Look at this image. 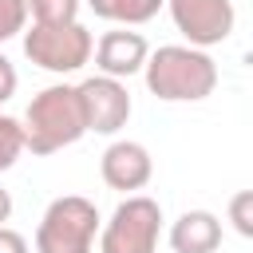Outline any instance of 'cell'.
Segmentation results:
<instances>
[{
	"label": "cell",
	"mask_w": 253,
	"mask_h": 253,
	"mask_svg": "<svg viewBox=\"0 0 253 253\" xmlns=\"http://www.w3.org/2000/svg\"><path fill=\"white\" fill-rule=\"evenodd\" d=\"M146 91L162 103H202L217 91V63L190 43H162L142 63Z\"/></svg>",
	"instance_id": "1"
},
{
	"label": "cell",
	"mask_w": 253,
	"mask_h": 253,
	"mask_svg": "<svg viewBox=\"0 0 253 253\" xmlns=\"http://www.w3.org/2000/svg\"><path fill=\"white\" fill-rule=\"evenodd\" d=\"M20 126H24V150H32L40 158H47L63 146H75L87 134L75 83H51V87L36 91Z\"/></svg>",
	"instance_id": "2"
},
{
	"label": "cell",
	"mask_w": 253,
	"mask_h": 253,
	"mask_svg": "<svg viewBox=\"0 0 253 253\" xmlns=\"http://www.w3.org/2000/svg\"><path fill=\"white\" fill-rule=\"evenodd\" d=\"M99 206L83 194L51 198L36 225V253H95L99 237Z\"/></svg>",
	"instance_id": "3"
},
{
	"label": "cell",
	"mask_w": 253,
	"mask_h": 253,
	"mask_svg": "<svg viewBox=\"0 0 253 253\" xmlns=\"http://www.w3.org/2000/svg\"><path fill=\"white\" fill-rule=\"evenodd\" d=\"M162 206L146 194H126L99 225V253H158Z\"/></svg>",
	"instance_id": "4"
},
{
	"label": "cell",
	"mask_w": 253,
	"mask_h": 253,
	"mask_svg": "<svg viewBox=\"0 0 253 253\" xmlns=\"http://www.w3.org/2000/svg\"><path fill=\"white\" fill-rule=\"evenodd\" d=\"M20 36H24V55L36 67L51 71V75H75L79 67L91 63L95 36L79 20H67V24H32Z\"/></svg>",
	"instance_id": "5"
},
{
	"label": "cell",
	"mask_w": 253,
	"mask_h": 253,
	"mask_svg": "<svg viewBox=\"0 0 253 253\" xmlns=\"http://www.w3.org/2000/svg\"><path fill=\"white\" fill-rule=\"evenodd\" d=\"M174 20V28L182 32V40L190 47H217L233 36L237 28V8L233 0H166L162 4Z\"/></svg>",
	"instance_id": "6"
},
{
	"label": "cell",
	"mask_w": 253,
	"mask_h": 253,
	"mask_svg": "<svg viewBox=\"0 0 253 253\" xmlns=\"http://www.w3.org/2000/svg\"><path fill=\"white\" fill-rule=\"evenodd\" d=\"M79 91V107H83V123H87V134H119L126 123H130V91L123 79H111V75H91L83 83H75Z\"/></svg>",
	"instance_id": "7"
},
{
	"label": "cell",
	"mask_w": 253,
	"mask_h": 253,
	"mask_svg": "<svg viewBox=\"0 0 253 253\" xmlns=\"http://www.w3.org/2000/svg\"><path fill=\"white\" fill-rule=\"evenodd\" d=\"M99 178L119 194H138L154 178V158L134 138H115L99 158Z\"/></svg>",
	"instance_id": "8"
},
{
	"label": "cell",
	"mask_w": 253,
	"mask_h": 253,
	"mask_svg": "<svg viewBox=\"0 0 253 253\" xmlns=\"http://www.w3.org/2000/svg\"><path fill=\"white\" fill-rule=\"evenodd\" d=\"M146 55H150L146 36L134 32V28H119V24L111 32H103L95 40V47H91V59H95L99 75H111V79H123V83L142 71Z\"/></svg>",
	"instance_id": "9"
},
{
	"label": "cell",
	"mask_w": 253,
	"mask_h": 253,
	"mask_svg": "<svg viewBox=\"0 0 253 253\" xmlns=\"http://www.w3.org/2000/svg\"><path fill=\"white\" fill-rule=\"evenodd\" d=\"M166 241L174 253H217L221 249V217L210 210H186L174 217Z\"/></svg>",
	"instance_id": "10"
},
{
	"label": "cell",
	"mask_w": 253,
	"mask_h": 253,
	"mask_svg": "<svg viewBox=\"0 0 253 253\" xmlns=\"http://www.w3.org/2000/svg\"><path fill=\"white\" fill-rule=\"evenodd\" d=\"M166 0H87V8L107 20V24H119V28H138V24H150L158 12H162Z\"/></svg>",
	"instance_id": "11"
},
{
	"label": "cell",
	"mask_w": 253,
	"mask_h": 253,
	"mask_svg": "<svg viewBox=\"0 0 253 253\" xmlns=\"http://www.w3.org/2000/svg\"><path fill=\"white\" fill-rule=\"evenodd\" d=\"M32 24H67L79 20V4L83 0H24Z\"/></svg>",
	"instance_id": "12"
},
{
	"label": "cell",
	"mask_w": 253,
	"mask_h": 253,
	"mask_svg": "<svg viewBox=\"0 0 253 253\" xmlns=\"http://www.w3.org/2000/svg\"><path fill=\"white\" fill-rule=\"evenodd\" d=\"M20 154H24V126H20V119L0 111V174L12 170L20 162Z\"/></svg>",
	"instance_id": "13"
},
{
	"label": "cell",
	"mask_w": 253,
	"mask_h": 253,
	"mask_svg": "<svg viewBox=\"0 0 253 253\" xmlns=\"http://www.w3.org/2000/svg\"><path fill=\"white\" fill-rule=\"evenodd\" d=\"M28 28V4L24 0H0V43L20 36Z\"/></svg>",
	"instance_id": "14"
},
{
	"label": "cell",
	"mask_w": 253,
	"mask_h": 253,
	"mask_svg": "<svg viewBox=\"0 0 253 253\" xmlns=\"http://www.w3.org/2000/svg\"><path fill=\"white\" fill-rule=\"evenodd\" d=\"M229 221L241 237H253V190H237L229 198Z\"/></svg>",
	"instance_id": "15"
},
{
	"label": "cell",
	"mask_w": 253,
	"mask_h": 253,
	"mask_svg": "<svg viewBox=\"0 0 253 253\" xmlns=\"http://www.w3.org/2000/svg\"><path fill=\"white\" fill-rule=\"evenodd\" d=\"M16 87H20V75H16V63L0 51V107L16 95Z\"/></svg>",
	"instance_id": "16"
},
{
	"label": "cell",
	"mask_w": 253,
	"mask_h": 253,
	"mask_svg": "<svg viewBox=\"0 0 253 253\" xmlns=\"http://www.w3.org/2000/svg\"><path fill=\"white\" fill-rule=\"evenodd\" d=\"M0 253H32V249L24 233H16L12 225H0Z\"/></svg>",
	"instance_id": "17"
},
{
	"label": "cell",
	"mask_w": 253,
	"mask_h": 253,
	"mask_svg": "<svg viewBox=\"0 0 253 253\" xmlns=\"http://www.w3.org/2000/svg\"><path fill=\"white\" fill-rule=\"evenodd\" d=\"M8 217H12V194L0 186V225H8Z\"/></svg>",
	"instance_id": "18"
}]
</instances>
